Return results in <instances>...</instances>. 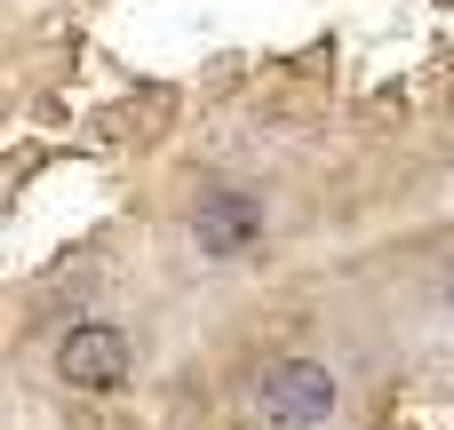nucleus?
I'll list each match as a JSON object with an SVG mask.
<instances>
[{
	"mask_svg": "<svg viewBox=\"0 0 454 430\" xmlns=\"http://www.w3.org/2000/svg\"><path fill=\"white\" fill-rule=\"evenodd\" d=\"M255 415L271 430H327V415H335V375L319 359H271L255 375Z\"/></svg>",
	"mask_w": 454,
	"mask_h": 430,
	"instance_id": "1",
	"label": "nucleus"
},
{
	"mask_svg": "<svg viewBox=\"0 0 454 430\" xmlns=\"http://www.w3.org/2000/svg\"><path fill=\"white\" fill-rule=\"evenodd\" d=\"M56 383H72V391H128V335L112 327V319H80V327H64V343H56Z\"/></svg>",
	"mask_w": 454,
	"mask_h": 430,
	"instance_id": "2",
	"label": "nucleus"
},
{
	"mask_svg": "<svg viewBox=\"0 0 454 430\" xmlns=\"http://www.w3.org/2000/svg\"><path fill=\"white\" fill-rule=\"evenodd\" d=\"M192 239H200V255H247V247L263 239V207H255V192H215V199H200Z\"/></svg>",
	"mask_w": 454,
	"mask_h": 430,
	"instance_id": "3",
	"label": "nucleus"
},
{
	"mask_svg": "<svg viewBox=\"0 0 454 430\" xmlns=\"http://www.w3.org/2000/svg\"><path fill=\"white\" fill-rule=\"evenodd\" d=\"M447 311H454V279H447Z\"/></svg>",
	"mask_w": 454,
	"mask_h": 430,
	"instance_id": "4",
	"label": "nucleus"
}]
</instances>
